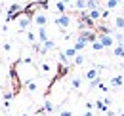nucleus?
I'll return each mask as SVG.
<instances>
[{
	"label": "nucleus",
	"instance_id": "1",
	"mask_svg": "<svg viewBox=\"0 0 124 116\" xmlns=\"http://www.w3.org/2000/svg\"><path fill=\"white\" fill-rule=\"evenodd\" d=\"M32 23V15H29V14H23L17 17V27H19V30L21 32H25V30H29V25Z\"/></svg>",
	"mask_w": 124,
	"mask_h": 116
},
{
	"label": "nucleus",
	"instance_id": "2",
	"mask_svg": "<svg viewBox=\"0 0 124 116\" xmlns=\"http://www.w3.org/2000/svg\"><path fill=\"white\" fill-rule=\"evenodd\" d=\"M55 25L59 27V30H65L71 27V15L67 14H59L57 17H55Z\"/></svg>",
	"mask_w": 124,
	"mask_h": 116
},
{
	"label": "nucleus",
	"instance_id": "3",
	"mask_svg": "<svg viewBox=\"0 0 124 116\" xmlns=\"http://www.w3.org/2000/svg\"><path fill=\"white\" fill-rule=\"evenodd\" d=\"M32 23H34L36 27H46V25H48V15H46V12H36V14L32 15Z\"/></svg>",
	"mask_w": 124,
	"mask_h": 116
},
{
	"label": "nucleus",
	"instance_id": "4",
	"mask_svg": "<svg viewBox=\"0 0 124 116\" xmlns=\"http://www.w3.org/2000/svg\"><path fill=\"white\" fill-rule=\"evenodd\" d=\"M97 38L101 40V44H103V48H105V50H109V48H115V46H116V42H115V36H113V34H99Z\"/></svg>",
	"mask_w": 124,
	"mask_h": 116
},
{
	"label": "nucleus",
	"instance_id": "5",
	"mask_svg": "<svg viewBox=\"0 0 124 116\" xmlns=\"http://www.w3.org/2000/svg\"><path fill=\"white\" fill-rule=\"evenodd\" d=\"M78 38L84 40V42H93V40H95V34H93L92 30H88V29H82L78 32Z\"/></svg>",
	"mask_w": 124,
	"mask_h": 116
},
{
	"label": "nucleus",
	"instance_id": "6",
	"mask_svg": "<svg viewBox=\"0 0 124 116\" xmlns=\"http://www.w3.org/2000/svg\"><path fill=\"white\" fill-rule=\"evenodd\" d=\"M19 12H21V6H19V4H14V6L8 10V15H6V23H8V21H12V19H16L17 15H19Z\"/></svg>",
	"mask_w": 124,
	"mask_h": 116
},
{
	"label": "nucleus",
	"instance_id": "7",
	"mask_svg": "<svg viewBox=\"0 0 124 116\" xmlns=\"http://www.w3.org/2000/svg\"><path fill=\"white\" fill-rule=\"evenodd\" d=\"M38 42H46L48 40V29L46 27H38Z\"/></svg>",
	"mask_w": 124,
	"mask_h": 116
},
{
	"label": "nucleus",
	"instance_id": "8",
	"mask_svg": "<svg viewBox=\"0 0 124 116\" xmlns=\"http://www.w3.org/2000/svg\"><path fill=\"white\" fill-rule=\"evenodd\" d=\"M88 17L92 19L93 23L99 21V19H101V10H99V8H97V10H90V12H88Z\"/></svg>",
	"mask_w": 124,
	"mask_h": 116
},
{
	"label": "nucleus",
	"instance_id": "9",
	"mask_svg": "<svg viewBox=\"0 0 124 116\" xmlns=\"http://www.w3.org/2000/svg\"><path fill=\"white\" fill-rule=\"evenodd\" d=\"M84 78H86V80H90V82H92V80H95V78H99V71H97V69H90V71H88V72L84 74Z\"/></svg>",
	"mask_w": 124,
	"mask_h": 116
},
{
	"label": "nucleus",
	"instance_id": "10",
	"mask_svg": "<svg viewBox=\"0 0 124 116\" xmlns=\"http://www.w3.org/2000/svg\"><path fill=\"white\" fill-rule=\"evenodd\" d=\"M113 55L115 57H124V44H116L113 48Z\"/></svg>",
	"mask_w": 124,
	"mask_h": 116
},
{
	"label": "nucleus",
	"instance_id": "11",
	"mask_svg": "<svg viewBox=\"0 0 124 116\" xmlns=\"http://www.w3.org/2000/svg\"><path fill=\"white\" fill-rule=\"evenodd\" d=\"M122 82H124V78L120 76V74L111 78V86H113V87H122Z\"/></svg>",
	"mask_w": 124,
	"mask_h": 116
},
{
	"label": "nucleus",
	"instance_id": "12",
	"mask_svg": "<svg viewBox=\"0 0 124 116\" xmlns=\"http://www.w3.org/2000/svg\"><path fill=\"white\" fill-rule=\"evenodd\" d=\"M115 29L124 30V15H116L115 17Z\"/></svg>",
	"mask_w": 124,
	"mask_h": 116
},
{
	"label": "nucleus",
	"instance_id": "13",
	"mask_svg": "<svg viewBox=\"0 0 124 116\" xmlns=\"http://www.w3.org/2000/svg\"><path fill=\"white\" fill-rule=\"evenodd\" d=\"M97 8H99V0H86V12L97 10Z\"/></svg>",
	"mask_w": 124,
	"mask_h": 116
},
{
	"label": "nucleus",
	"instance_id": "14",
	"mask_svg": "<svg viewBox=\"0 0 124 116\" xmlns=\"http://www.w3.org/2000/svg\"><path fill=\"white\" fill-rule=\"evenodd\" d=\"M95 107H97V110H99V112H107V110H109V105L105 101H101V99H97V101H95Z\"/></svg>",
	"mask_w": 124,
	"mask_h": 116
},
{
	"label": "nucleus",
	"instance_id": "15",
	"mask_svg": "<svg viewBox=\"0 0 124 116\" xmlns=\"http://www.w3.org/2000/svg\"><path fill=\"white\" fill-rule=\"evenodd\" d=\"M92 50H93V51H103V50H105V48H103V44H101V40H99V38H95V40H93V42H92Z\"/></svg>",
	"mask_w": 124,
	"mask_h": 116
},
{
	"label": "nucleus",
	"instance_id": "16",
	"mask_svg": "<svg viewBox=\"0 0 124 116\" xmlns=\"http://www.w3.org/2000/svg\"><path fill=\"white\" fill-rule=\"evenodd\" d=\"M77 53H78V51L75 50V46H71V48H65V55H67L69 59H75V57H77Z\"/></svg>",
	"mask_w": 124,
	"mask_h": 116
},
{
	"label": "nucleus",
	"instance_id": "17",
	"mask_svg": "<svg viewBox=\"0 0 124 116\" xmlns=\"http://www.w3.org/2000/svg\"><path fill=\"white\" fill-rule=\"evenodd\" d=\"M86 44H88V42H84V40H80V38H77V42H75V50H77L78 53H80V51H82V50L86 48Z\"/></svg>",
	"mask_w": 124,
	"mask_h": 116
},
{
	"label": "nucleus",
	"instance_id": "18",
	"mask_svg": "<svg viewBox=\"0 0 124 116\" xmlns=\"http://www.w3.org/2000/svg\"><path fill=\"white\" fill-rule=\"evenodd\" d=\"M42 46H44V50H46V51H50V50H54V48H55V40H50V38H48L46 42H42Z\"/></svg>",
	"mask_w": 124,
	"mask_h": 116
},
{
	"label": "nucleus",
	"instance_id": "19",
	"mask_svg": "<svg viewBox=\"0 0 124 116\" xmlns=\"http://www.w3.org/2000/svg\"><path fill=\"white\" fill-rule=\"evenodd\" d=\"M75 8L80 12H86V0H75Z\"/></svg>",
	"mask_w": 124,
	"mask_h": 116
},
{
	"label": "nucleus",
	"instance_id": "20",
	"mask_svg": "<svg viewBox=\"0 0 124 116\" xmlns=\"http://www.w3.org/2000/svg\"><path fill=\"white\" fill-rule=\"evenodd\" d=\"M55 10H57L59 14H67V4H63L61 0H59V2H55Z\"/></svg>",
	"mask_w": 124,
	"mask_h": 116
},
{
	"label": "nucleus",
	"instance_id": "21",
	"mask_svg": "<svg viewBox=\"0 0 124 116\" xmlns=\"http://www.w3.org/2000/svg\"><path fill=\"white\" fill-rule=\"evenodd\" d=\"M86 61V55L84 53H77V57H75V61H73V65H82Z\"/></svg>",
	"mask_w": 124,
	"mask_h": 116
},
{
	"label": "nucleus",
	"instance_id": "22",
	"mask_svg": "<svg viewBox=\"0 0 124 116\" xmlns=\"http://www.w3.org/2000/svg\"><path fill=\"white\" fill-rule=\"evenodd\" d=\"M71 86H73V89H78V87L82 86V80L80 78H73L71 80Z\"/></svg>",
	"mask_w": 124,
	"mask_h": 116
},
{
	"label": "nucleus",
	"instance_id": "23",
	"mask_svg": "<svg viewBox=\"0 0 124 116\" xmlns=\"http://www.w3.org/2000/svg\"><path fill=\"white\" fill-rule=\"evenodd\" d=\"M118 6V0H107V10H115Z\"/></svg>",
	"mask_w": 124,
	"mask_h": 116
},
{
	"label": "nucleus",
	"instance_id": "24",
	"mask_svg": "<svg viewBox=\"0 0 124 116\" xmlns=\"http://www.w3.org/2000/svg\"><path fill=\"white\" fill-rule=\"evenodd\" d=\"M27 38H29V42H31V44L36 42V34H34L32 30H27Z\"/></svg>",
	"mask_w": 124,
	"mask_h": 116
},
{
	"label": "nucleus",
	"instance_id": "25",
	"mask_svg": "<svg viewBox=\"0 0 124 116\" xmlns=\"http://www.w3.org/2000/svg\"><path fill=\"white\" fill-rule=\"evenodd\" d=\"M44 110H46V112H52V110H54V103L46 101V103H44Z\"/></svg>",
	"mask_w": 124,
	"mask_h": 116
},
{
	"label": "nucleus",
	"instance_id": "26",
	"mask_svg": "<svg viewBox=\"0 0 124 116\" xmlns=\"http://www.w3.org/2000/svg\"><path fill=\"white\" fill-rule=\"evenodd\" d=\"M36 82H27V89H29V91H36Z\"/></svg>",
	"mask_w": 124,
	"mask_h": 116
},
{
	"label": "nucleus",
	"instance_id": "27",
	"mask_svg": "<svg viewBox=\"0 0 124 116\" xmlns=\"http://www.w3.org/2000/svg\"><path fill=\"white\" fill-rule=\"evenodd\" d=\"M109 15H111V10H103L101 12V19H109Z\"/></svg>",
	"mask_w": 124,
	"mask_h": 116
},
{
	"label": "nucleus",
	"instance_id": "28",
	"mask_svg": "<svg viewBox=\"0 0 124 116\" xmlns=\"http://www.w3.org/2000/svg\"><path fill=\"white\" fill-rule=\"evenodd\" d=\"M12 97H14V93H12V91H6V95H4V101H10Z\"/></svg>",
	"mask_w": 124,
	"mask_h": 116
},
{
	"label": "nucleus",
	"instance_id": "29",
	"mask_svg": "<svg viewBox=\"0 0 124 116\" xmlns=\"http://www.w3.org/2000/svg\"><path fill=\"white\" fill-rule=\"evenodd\" d=\"M2 48H4V51H10V50H12V46H10L8 42H6V44H2Z\"/></svg>",
	"mask_w": 124,
	"mask_h": 116
},
{
	"label": "nucleus",
	"instance_id": "30",
	"mask_svg": "<svg viewBox=\"0 0 124 116\" xmlns=\"http://www.w3.org/2000/svg\"><path fill=\"white\" fill-rule=\"evenodd\" d=\"M93 105H95V103H90V101H88V103H86V109H88V110H92Z\"/></svg>",
	"mask_w": 124,
	"mask_h": 116
},
{
	"label": "nucleus",
	"instance_id": "31",
	"mask_svg": "<svg viewBox=\"0 0 124 116\" xmlns=\"http://www.w3.org/2000/svg\"><path fill=\"white\" fill-rule=\"evenodd\" d=\"M42 71H44V72H48V71H50V65H48V63H44V65H42Z\"/></svg>",
	"mask_w": 124,
	"mask_h": 116
},
{
	"label": "nucleus",
	"instance_id": "32",
	"mask_svg": "<svg viewBox=\"0 0 124 116\" xmlns=\"http://www.w3.org/2000/svg\"><path fill=\"white\" fill-rule=\"evenodd\" d=\"M61 116H71V110H61Z\"/></svg>",
	"mask_w": 124,
	"mask_h": 116
},
{
	"label": "nucleus",
	"instance_id": "33",
	"mask_svg": "<svg viewBox=\"0 0 124 116\" xmlns=\"http://www.w3.org/2000/svg\"><path fill=\"white\" fill-rule=\"evenodd\" d=\"M80 116H93V114H92V110H86L84 114H80Z\"/></svg>",
	"mask_w": 124,
	"mask_h": 116
},
{
	"label": "nucleus",
	"instance_id": "34",
	"mask_svg": "<svg viewBox=\"0 0 124 116\" xmlns=\"http://www.w3.org/2000/svg\"><path fill=\"white\" fill-rule=\"evenodd\" d=\"M107 116H115V110H111V109H109V110H107Z\"/></svg>",
	"mask_w": 124,
	"mask_h": 116
},
{
	"label": "nucleus",
	"instance_id": "35",
	"mask_svg": "<svg viewBox=\"0 0 124 116\" xmlns=\"http://www.w3.org/2000/svg\"><path fill=\"white\" fill-rule=\"evenodd\" d=\"M63 4H67V6H69V4H71V0H61Z\"/></svg>",
	"mask_w": 124,
	"mask_h": 116
},
{
	"label": "nucleus",
	"instance_id": "36",
	"mask_svg": "<svg viewBox=\"0 0 124 116\" xmlns=\"http://www.w3.org/2000/svg\"><path fill=\"white\" fill-rule=\"evenodd\" d=\"M54 116H61V114H54Z\"/></svg>",
	"mask_w": 124,
	"mask_h": 116
},
{
	"label": "nucleus",
	"instance_id": "37",
	"mask_svg": "<svg viewBox=\"0 0 124 116\" xmlns=\"http://www.w3.org/2000/svg\"><path fill=\"white\" fill-rule=\"evenodd\" d=\"M120 2H122V0H118V4H120Z\"/></svg>",
	"mask_w": 124,
	"mask_h": 116
},
{
	"label": "nucleus",
	"instance_id": "38",
	"mask_svg": "<svg viewBox=\"0 0 124 116\" xmlns=\"http://www.w3.org/2000/svg\"><path fill=\"white\" fill-rule=\"evenodd\" d=\"M122 69H124V63H122Z\"/></svg>",
	"mask_w": 124,
	"mask_h": 116
},
{
	"label": "nucleus",
	"instance_id": "39",
	"mask_svg": "<svg viewBox=\"0 0 124 116\" xmlns=\"http://www.w3.org/2000/svg\"><path fill=\"white\" fill-rule=\"evenodd\" d=\"M0 48H2V44H0Z\"/></svg>",
	"mask_w": 124,
	"mask_h": 116
},
{
	"label": "nucleus",
	"instance_id": "40",
	"mask_svg": "<svg viewBox=\"0 0 124 116\" xmlns=\"http://www.w3.org/2000/svg\"><path fill=\"white\" fill-rule=\"evenodd\" d=\"M19 2H23V0H19Z\"/></svg>",
	"mask_w": 124,
	"mask_h": 116
},
{
	"label": "nucleus",
	"instance_id": "41",
	"mask_svg": "<svg viewBox=\"0 0 124 116\" xmlns=\"http://www.w3.org/2000/svg\"><path fill=\"white\" fill-rule=\"evenodd\" d=\"M122 44H124V42H122Z\"/></svg>",
	"mask_w": 124,
	"mask_h": 116
}]
</instances>
